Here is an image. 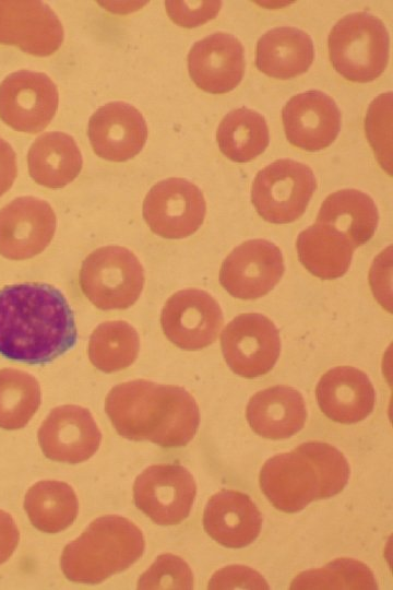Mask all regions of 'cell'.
<instances>
[{
    "label": "cell",
    "mask_w": 393,
    "mask_h": 590,
    "mask_svg": "<svg viewBox=\"0 0 393 590\" xmlns=\"http://www.w3.org/2000/svg\"><path fill=\"white\" fill-rule=\"evenodd\" d=\"M20 539L17 527L10 514L0 510V564L8 560Z\"/></svg>",
    "instance_id": "37"
},
{
    "label": "cell",
    "mask_w": 393,
    "mask_h": 590,
    "mask_svg": "<svg viewBox=\"0 0 393 590\" xmlns=\"http://www.w3.org/2000/svg\"><path fill=\"white\" fill-rule=\"evenodd\" d=\"M144 270L138 257L121 246H105L90 253L80 270L86 298L103 310L126 309L140 297Z\"/></svg>",
    "instance_id": "5"
},
{
    "label": "cell",
    "mask_w": 393,
    "mask_h": 590,
    "mask_svg": "<svg viewBox=\"0 0 393 590\" xmlns=\"http://www.w3.org/2000/svg\"><path fill=\"white\" fill-rule=\"evenodd\" d=\"M216 140L226 157L237 163H246L266 149L270 140L269 128L261 114L240 107L222 119Z\"/></svg>",
    "instance_id": "28"
},
{
    "label": "cell",
    "mask_w": 393,
    "mask_h": 590,
    "mask_svg": "<svg viewBox=\"0 0 393 590\" xmlns=\"http://www.w3.org/2000/svg\"><path fill=\"white\" fill-rule=\"evenodd\" d=\"M284 270L283 255L276 245L266 239H250L224 260L219 282L234 297L254 299L267 294Z\"/></svg>",
    "instance_id": "12"
},
{
    "label": "cell",
    "mask_w": 393,
    "mask_h": 590,
    "mask_svg": "<svg viewBox=\"0 0 393 590\" xmlns=\"http://www.w3.org/2000/svg\"><path fill=\"white\" fill-rule=\"evenodd\" d=\"M260 486L271 504L297 512L321 499V481L311 459L298 447L269 459L260 472Z\"/></svg>",
    "instance_id": "15"
},
{
    "label": "cell",
    "mask_w": 393,
    "mask_h": 590,
    "mask_svg": "<svg viewBox=\"0 0 393 590\" xmlns=\"http://www.w3.org/2000/svg\"><path fill=\"white\" fill-rule=\"evenodd\" d=\"M373 573L364 563L352 558L335 559L322 568L300 573L290 589H377Z\"/></svg>",
    "instance_id": "31"
},
{
    "label": "cell",
    "mask_w": 393,
    "mask_h": 590,
    "mask_svg": "<svg viewBox=\"0 0 393 590\" xmlns=\"http://www.w3.org/2000/svg\"><path fill=\"white\" fill-rule=\"evenodd\" d=\"M15 177V152L12 146L0 137V197L11 188Z\"/></svg>",
    "instance_id": "38"
},
{
    "label": "cell",
    "mask_w": 393,
    "mask_h": 590,
    "mask_svg": "<svg viewBox=\"0 0 393 590\" xmlns=\"http://www.w3.org/2000/svg\"><path fill=\"white\" fill-rule=\"evenodd\" d=\"M206 203L202 191L183 178L155 184L143 202V217L152 232L169 239L195 233L202 225Z\"/></svg>",
    "instance_id": "7"
},
{
    "label": "cell",
    "mask_w": 393,
    "mask_h": 590,
    "mask_svg": "<svg viewBox=\"0 0 393 590\" xmlns=\"http://www.w3.org/2000/svg\"><path fill=\"white\" fill-rule=\"evenodd\" d=\"M313 462L321 481V498L338 494L349 479V465L335 447L320 441H309L298 447Z\"/></svg>",
    "instance_id": "32"
},
{
    "label": "cell",
    "mask_w": 393,
    "mask_h": 590,
    "mask_svg": "<svg viewBox=\"0 0 393 590\" xmlns=\"http://www.w3.org/2000/svg\"><path fill=\"white\" fill-rule=\"evenodd\" d=\"M262 517L252 499L238 491L222 489L207 502L203 526L217 543L240 548L260 534Z\"/></svg>",
    "instance_id": "21"
},
{
    "label": "cell",
    "mask_w": 393,
    "mask_h": 590,
    "mask_svg": "<svg viewBox=\"0 0 393 590\" xmlns=\"http://www.w3.org/2000/svg\"><path fill=\"white\" fill-rule=\"evenodd\" d=\"M140 339L136 330L122 320L106 321L92 332L88 341L91 363L102 371L114 373L136 359Z\"/></svg>",
    "instance_id": "29"
},
{
    "label": "cell",
    "mask_w": 393,
    "mask_h": 590,
    "mask_svg": "<svg viewBox=\"0 0 393 590\" xmlns=\"http://www.w3.org/2000/svg\"><path fill=\"white\" fill-rule=\"evenodd\" d=\"M307 409L299 391L274 386L257 392L247 405V420L253 432L270 439H284L305 425Z\"/></svg>",
    "instance_id": "22"
},
{
    "label": "cell",
    "mask_w": 393,
    "mask_h": 590,
    "mask_svg": "<svg viewBox=\"0 0 393 590\" xmlns=\"http://www.w3.org/2000/svg\"><path fill=\"white\" fill-rule=\"evenodd\" d=\"M74 315L64 295L44 283L0 290V354L31 365L49 363L74 346Z\"/></svg>",
    "instance_id": "1"
},
{
    "label": "cell",
    "mask_w": 393,
    "mask_h": 590,
    "mask_svg": "<svg viewBox=\"0 0 393 590\" xmlns=\"http://www.w3.org/2000/svg\"><path fill=\"white\" fill-rule=\"evenodd\" d=\"M24 508L35 528L43 532L57 533L75 520L79 503L69 484L40 481L27 491Z\"/></svg>",
    "instance_id": "27"
},
{
    "label": "cell",
    "mask_w": 393,
    "mask_h": 590,
    "mask_svg": "<svg viewBox=\"0 0 393 590\" xmlns=\"http://www.w3.org/2000/svg\"><path fill=\"white\" fill-rule=\"evenodd\" d=\"M221 345L230 369L246 378L269 373L275 365L281 340L275 324L261 314H242L223 330Z\"/></svg>",
    "instance_id": "8"
},
{
    "label": "cell",
    "mask_w": 393,
    "mask_h": 590,
    "mask_svg": "<svg viewBox=\"0 0 393 590\" xmlns=\"http://www.w3.org/2000/svg\"><path fill=\"white\" fill-rule=\"evenodd\" d=\"M327 45L332 66L349 81H373L386 68L389 33L370 13L355 12L341 19L331 30Z\"/></svg>",
    "instance_id": "4"
},
{
    "label": "cell",
    "mask_w": 393,
    "mask_h": 590,
    "mask_svg": "<svg viewBox=\"0 0 393 590\" xmlns=\"http://www.w3.org/2000/svg\"><path fill=\"white\" fill-rule=\"evenodd\" d=\"M392 94L379 95L369 106L366 133L382 167L391 172L392 155Z\"/></svg>",
    "instance_id": "33"
},
{
    "label": "cell",
    "mask_w": 393,
    "mask_h": 590,
    "mask_svg": "<svg viewBox=\"0 0 393 590\" xmlns=\"http://www.w3.org/2000/svg\"><path fill=\"white\" fill-rule=\"evenodd\" d=\"M379 213L373 199L356 189H343L329 194L322 202L317 223L336 229L356 247L374 234Z\"/></svg>",
    "instance_id": "25"
},
{
    "label": "cell",
    "mask_w": 393,
    "mask_h": 590,
    "mask_svg": "<svg viewBox=\"0 0 393 590\" xmlns=\"http://www.w3.org/2000/svg\"><path fill=\"white\" fill-rule=\"evenodd\" d=\"M223 320L218 303L207 292L196 288L181 290L171 295L160 314L166 338L188 351L212 344Z\"/></svg>",
    "instance_id": "11"
},
{
    "label": "cell",
    "mask_w": 393,
    "mask_h": 590,
    "mask_svg": "<svg viewBox=\"0 0 393 590\" xmlns=\"http://www.w3.org/2000/svg\"><path fill=\"white\" fill-rule=\"evenodd\" d=\"M196 494L192 474L179 464H156L135 480V506L157 524L183 521L190 514Z\"/></svg>",
    "instance_id": "9"
},
{
    "label": "cell",
    "mask_w": 393,
    "mask_h": 590,
    "mask_svg": "<svg viewBox=\"0 0 393 590\" xmlns=\"http://www.w3.org/2000/svg\"><path fill=\"white\" fill-rule=\"evenodd\" d=\"M287 140L306 151L327 148L341 129V111L332 97L317 90L293 96L282 110Z\"/></svg>",
    "instance_id": "17"
},
{
    "label": "cell",
    "mask_w": 393,
    "mask_h": 590,
    "mask_svg": "<svg viewBox=\"0 0 393 590\" xmlns=\"http://www.w3.org/2000/svg\"><path fill=\"white\" fill-rule=\"evenodd\" d=\"M189 74L194 84L212 94L234 90L245 72L243 46L227 33H214L196 42L188 55Z\"/></svg>",
    "instance_id": "19"
},
{
    "label": "cell",
    "mask_w": 393,
    "mask_h": 590,
    "mask_svg": "<svg viewBox=\"0 0 393 590\" xmlns=\"http://www.w3.org/2000/svg\"><path fill=\"white\" fill-rule=\"evenodd\" d=\"M87 134L96 155L107 161L123 162L144 146L147 125L135 107L114 102L99 107L91 116Z\"/></svg>",
    "instance_id": "18"
},
{
    "label": "cell",
    "mask_w": 393,
    "mask_h": 590,
    "mask_svg": "<svg viewBox=\"0 0 393 590\" xmlns=\"http://www.w3.org/2000/svg\"><path fill=\"white\" fill-rule=\"evenodd\" d=\"M296 247L302 266L323 280L344 275L349 269L355 249L347 237L321 223L300 232Z\"/></svg>",
    "instance_id": "26"
},
{
    "label": "cell",
    "mask_w": 393,
    "mask_h": 590,
    "mask_svg": "<svg viewBox=\"0 0 393 590\" xmlns=\"http://www.w3.org/2000/svg\"><path fill=\"white\" fill-rule=\"evenodd\" d=\"M138 588L189 590L193 588L192 571L179 556L163 554L140 577Z\"/></svg>",
    "instance_id": "34"
},
{
    "label": "cell",
    "mask_w": 393,
    "mask_h": 590,
    "mask_svg": "<svg viewBox=\"0 0 393 590\" xmlns=\"http://www.w3.org/2000/svg\"><path fill=\"white\" fill-rule=\"evenodd\" d=\"M38 441L47 458L79 463L95 455L102 433L87 409L67 404L50 411L38 430Z\"/></svg>",
    "instance_id": "16"
},
{
    "label": "cell",
    "mask_w": 393,
    "mask_h": 590,
    "mask_svg": "<svg viewBox=\"0 0 393 590\" xmlns=\"http://www.w3.org/2000/svg\"><path fill=\"white\" fill-rule=\"evenodd\" d=\"M144 536L131 520L99 517L61 555L64 576L74 582L99 583L129 568L144 552Z\"/></svg>",
    "instance_id": "3"
},
{
    "label": "cell",
    "mask_w": 393,
    "mask_h": 590,
    "mask_svg": "<svg viewBox=\"0 0 393 590\" xmlns=\"http://www.w3.org/2000/svg\"><path fill=\"white\" fill-rule=\"evenodd\" d=\"M210 589H269L265 579L252 568L233 565L216 571L209 582Z\"/></svg>",
    "instance_id": "36"
},
{
    "label": "cell",
    "mask_w": 393,
    "mask_h": 590,
    "mask_svg": "<svg viewBox=\"0 0 393 590\" xmlns=\"http://www.w3.org/2000/svg\"><path fill=\"white\" fill-rule=\"evenodd\" d=\"M315 187V177L309 166L282 158L257 174L252 182L251 200L265 221L290 223L303 214Z\"/></svg>",
    "instance_id": "6"
},
{
    "label": "cell",
    "mask_w": 393,
    "mask_h": 590,
    "mask_svg": "<svg viewBox=\"0 0 393 590\" xmlns=\"http://www.w3.org/2000/svg\"><path fill=\"white\" fill-rule=\"evenodd\" d=\"M56 84L45 73L20 70L0 83V118L16 131L45 129L58 108Z\"/></svg>",
    "instance_id": "10"
},
{
    "label": "cell",
    "mask_w": 393,
    "mask_h": 590,
    "mask_svg": "<svg viewBox=\"0 0 393 590\" xmlns=\"http://www.w3.org/2000/svg\"><path fill=\"white\" fill-rule=\"evenodd\" d=\"M63 42L56 13L39 0H0V44L34 56H49Z\"/></svg>",
    "instance_id": "14"
},
{
    "label": "cell",
    "mask_w": 393,
    "mask_h": 590,
    "mask_svg": "<svg viewBox=\"0 0 393 590\" xmlns=\"http://www.w3.org/2000/svg\"><path fill=\"white\" fill-rule=\"evenodd\" d=\"M105 411L122 437L163 447L187 445L200 424L198 403L184 388L145 379L115 386Z\"/></svg>",
    "instance_id": "2"
},
{
    "label": "cell",
    "mask_w": 393,
    "mask_h": 590,
    "mask_svg": "<svg viewBox=\"0 0 393 590\" xmlns=\"http://www.w3.org/2000/svg\"><path fill=\"white\" fill-rule=\"evenodd\" d=\"M57 225L51 205L34 197H20L0 210V255L24 260L44 251Z\"/></svg>",
    "instance_id": "13"
},
{
    "label": "cell",
    "mask_w": 393,
    "mask_h": 590,
    "mask_svg": "<svg viewBox=\"0 0 393 590\" xmlns=\"http://www.w3.org/2000/svg\"><path fill=\"white\" fill-rule=\"evenodd\" d=\"M41 401L40 386L26 371L0 369V427H24L37 412Z\"/></svg>",
    "instance_id": "30"
},
{
    "label": "cell",
    "mask_w": 393,
    "mask_h": 590,
    "mask_svg": "<svg viewBox=\"0 0 393 590\" xmlns=\"http://www.w3.org/2000/svg\"><path fill=\"white\" fill-rule=\"evenodd\" d=\"M28 172L39 185L62 188L82 169V155L74 139L60 131L46 132L32 144L27 154Z\"/></svg>",
    "instance_id": "24"
},
{
    "label": "cell",
    "mask_w": 393,
    "mask_h": 590,
    "mask_svg": "<svg viewBox=\"0 0 393 590\" xmlns=\"http://www.w3.org/2000/svg\"><path fill=\"white\" fill-rule=\"evenodd\" d=\"M169 17L180 26L195 27L214 19L222 1H166Z\"/></svg>",
    "instance_id": "35"
},
{
    "label": "cell",
    "mask_w": 393,
    "mask_h": 590,
    "mask_svg": "<svg viewBox=\"0 0 393 590\" xmlns=\"http://www.w3.org/2000/svg\"><path fill=\"white\" fill-rule=\"evenodd\" d=\"M314 59L311 37L293 26H279L263 34L257 44L255 64L264 74L290 79L305 73Z\"/></svg>",
    "instance_id": "23"
},
{
    "label": "cell",
    "mask_w": 393,
    "mask_h": 590,
    "mask_svg": "<svg viewBox=\"0 0 393 590\" xmlns=\"http://www.w3.org/2000/svg\"><path fill=\"white\" fill-rule=\"evenodd\" d=\"M321 411L332 421L353 424L365 420L373 410L376 391L368 376L352 366L327 370L315 389Z\"/></svg>",
    "instance_id": "20"
}]
</instances>
